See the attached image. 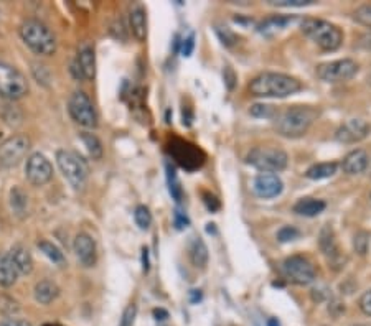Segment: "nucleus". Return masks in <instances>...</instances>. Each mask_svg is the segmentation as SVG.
I'll list each match as a JSON object with an SVG mask.
<instances>
[{
    "mask_svg": "<svg viewBox=\"0 0 371 326\" xmlns=\"http://www.w3.org/2000/svg\"><path fill=\"white\" fill-rule=\"evenodd\" d=\"M325 208H327L325 201L315 200V198H302L294 204V213L298 214V216L314 218V216H318V214H321Z\"/></svg>",
    "mask_w": 371,
    "mask_h": 326,
    "instance_id": "24",
    "label": "nucleus"
},
{
    "mask_svg": "<svg viewBox=\"0 0 371 326\" xmlns=\"http://www.w3.org/2000/svg\"><path fill=\"white\" fill-rule=\"evenodd\" d=\"M38 249H40V251L44 252V254L48 257L53 264H58V265L65 264V256H63V252L59 251V247L55 246L53 242L40 241L38 242Z\"/></svg>",
    "mask_w": 371,
    "mask_h": 326,
    "instance_id": "30",
    "label": "nucleus"
},
{
    "mask_svg": "<svg viewBox=\"0 0 371 326\" xmlns=\"http://www.w3.org/2000/svg\"><path fill=\"white\" fill-rule=\"evenodd\" d=\"M294 19L296 17H269L267 20H264L261 25H259V32L263 33V35H272V33L279 32V30H283L287 27L289 23H292Z\"/></svg>",
    "mask_w": 371,
    "mask_h": 326,
    "instance_id": "27",
    "label": "nucleus"
},
{
    "mask_svg": "<svg viewBox=\"0 0 371 326\" xmlns=\"http://www.w3.org/2000/svg\"><path fill=\"white\" fill-rule=\"evenodd\" d=\"M0 311L6 316H14L20 311L19 303L15 300H12L10 297H0Z\"/></svg>",
    "mask_w": 371,
    "mask_h": 326,
    "instance_id": "38",
    "label": "nucleus"
},
{
    "mask_svg": "<svg viewBox=\"0 0 371 326\" xmlns=\"http://www.w3.org/2000/svg\"><path fill=\"white\" fill-rule=\"evenodd\" d=\"M371 126L363 119H348L336 128L335 140L340 144H356L370 135Z\"/></svg>",
    "mask_w": 371,
    "mask_h": 326,
    "instance_id": "14",
    "label": "nucleus"
},
{
    "mask_svg": "<svg viewBox=\"0 0 371 326\" xmlns=\"http://www.w3.org/2000/svg\"><path fill=\"white\" fill-rule=\"evenodd\" d=\"M223 79H225V84L226 88L229 89V91H233L234 86H236V75H234L233 68L231 66H226L223 70Z\"/></svg>",
    "mask_w": 371,
    "mask_h": 326,
    "instance_id": "44",
    "label": "nucleus"
},
{
    "mask_svg": "<svg viewBox=\"0 0 371 326\" xmlns=\"http://www.w3.org/2000/svg\"><path fill=\"white\" fill-rule=\"evenodd\" d=\"M45 326H59V325H53V323H48V325H45Z\"/></svg>",
    "mask_w": 371,
    "mask_h": 326,
    "instance_id": "54",
    "label": "nucleus"
},
{
    "mask_svg": "<svg viewBox=\"0 0 371 326\" xmlns=\"http://www.w3.org/2000/svg\"><path fill=\"white\" fill-rule=\"evenodd\" d=\"M153 316H155L157 321H165L169 318V311L164 310V308H155V310H153Z\"/></svg>",
    "mask_w": 371,
    "mask_h": 326,
    "instance_id": "49",
    "label": "nucleus"
},
{
    "mask_svg": "<svg viewBox=\"0 0 371 326\" xmlns=\"http://www.w3.org/2000/svg\"><path fill=\"white\" fill-rule=\"evenodd\" d=\"M189 256L191 264L195 265L197 269H204L208 264V247L207 244L203 242L202 238H193V241L190 242V249H189Z\"/></svg>",
    "mask_w": 371,
    "mask_h": 326,
    "instance_id": "25",
    "label": "nucleus"
},
{
    "mask_svg": "<svg viewBox=\"0 0 371 326\" xmlns=\"http://www.w3.org/2000/svg\"><path fill=\"white\" fill-rule=\"evenodd\" d=\"M167 178H169V190L170 195L173 196L175 201H182V188H180V182H178L177 173L172 166L167 165Z\"/></svg>",
    "mask_w": 371,
    "mask_h": 326,
    "instance_id": "35",
    "label": "nucleus"
},
{
    "mask_svg": "<svg viewBox=\"0 0 371 326\" xmlns=\"http://www.w3.org/2000/svg\"><path fill=\"white\" fill-rule=\"evenodd\" d=\"M301 32L323 51H336L343 43V32L336 25L322 19H304Z\"/></svg>",
    "mask_w": 371,
    "mask_h": 326,
    "instance_id": "3",
    "label": "nucleus"
},
{
    "mask_svg": "<svg viewBox=\"0 0 371 326\" xmlns=\"http://www.w3.org/2000/svg\"><path fill=\"white\" fill-rule=\"evenodd\" d=\"M57 163L63 177L70 182L71 186L75 190H83L89 177V166L86 160L79 153L71 152V150H58Z\"/></svg>",
    "mask_w": 371,
    "mask_h": 326,
    "instance_id": "5",
    "label": "nucleus"
},
{
    "mask_svg": "<svg viewBox=\"0 0 371 326\" xmlns=\"http://www.w3.org/2000/svg\"><path fill=\"white\" fill-rule=\"evenodd\" d=\"M352 326H370V325H365V323H353Z\"/></svg>",
    "mask_w": 371,
    "mask_h": 326,
    "instance_id": "52",
    "label": "nucleus"
},
{
    "mask_svg": "<svg viewBox=\"0 0 371 326\" xmlns=\"http://www.w3.org/2000/svg\"><path fill=\"white\" fill-rule=\"evenodd\" d=\"M70 71H71V75H73V78L75 79H78V81H83V73H81V68H79V64L78 61H76V58L73 59V61H71V68H70Z\"/></svg>",
    "mask_w": 371,
    "mask_h": 326,
    "instance_id": "47",
    "label": "nucleus"
},
{
    "mask_svg": "<svg viewBox=\"0 0 371 326\" xmlns=\"http://www.w3.org/2000/svg\"><path fill=\"white\" fill-rule=\"evenodd\" d=\"M318 247H321L322 254L325 256L328 267L335 272L342 270L347 264V257L343 256L342 249H340L339 242H336L335 233L330 226H323L321 234H318Z\"/></svg>",
    "mask_w": 371,
    "mask_h": 326,
    "instance_id": "12",
    "label": "nucleus"
},
{
    "mask_svg": "<svg viewBox=\"0 0 371 326\" xmlns=\"http://www.w3.org/2000/svg\"><path fill=\"white\" fill-rule=\"evenodd\" d=\"M134 220H135V224H137L140 229H142V231L149 229V227H151V224H152L151 209H149L147 206L139 204L137 208H135V211H134Z\"/></svg>",
    "mask_w": 371,
    "mask_h": 326,
    "instance_id": "32",
    "label": "nucleus"
},
{
    "mask_svg": "<svg viewBox=\"0 0 371 326\" xmlns=\"http://www.w3.org/2000/svg\"><path fill=\"white\" fill-rule=\"evenodd\" d=\"M193 48H195V35L191 33V35H189L187 38H183V40L180 41V51L182 55L185 58H189L191 53H193Z\"/></svg>",
    "mask_w": 371,
    "mask_h": 326,
    "instance_id": "42",
    "label": "nucleus"
},
{
    "mask_svg": "<svg viewBox=\"0 0 371 326\" xmlns=\"http://www.w3.org/2000/svg\"><path fill=\"white\" fill-rule=\"evenodd\" d=\"M12 257V262L15 264L17 270H19L20 276H28L33 270V257L30 254L27 247H23L22 244H15L14 247L8 252Z\"/></svg>",
    "mask_w": 371,
    "mask_h": 326,
    "instance_id": "19",
    "label": "nucleus"
},
{
    "mask_svg": "<svg viewBox=\"0 0 371 326\" xmlns=\"http://www.w3.org/2000/svg\"><path fill=\"white\" fill-rule=\"evenodd\" d=\"M312 2L315 0H267V3L274 7H305Z\"/></svg>",
    "mask_w": 371,
    "mask_h": 326,
    "instance_id": "40",
    "label": "nucleus"
},
{
    "mask_svg": "<svg viewBox=\"0 0 371 326\" xmlns=\"http://www.w3.org/2000/svg\"><path fill=\"white\" fill-rule=\"evenodd\" d=\"M280 269H283V276L296 285H310L317 278V269L312 260L301 254L289 256L287 259H284Z\"/></svg>",
    "mask_w": 371,
    "mask_h": 326,
    "instance_id": "8",
    "label": "nucleus"
},
{
    "mask_svg": "<svg viewBox=\"0 0 371 326\" xmlns=\"http://www.w3.org/2000/svg\"><path fill=\"white\" fill-rule=\"evenodd\" d=\"M33 295H35V300L40 305H50L51 302L58 298L59 289L55 282L51 280H40L35 285V290H33Z\"/></svg>",
    "mask_w": 371,
    "mask_h": 326,
    "instance_id": "23",
    "label": "nucleus"
},
{
    "mask_svg": "<svg viewBox=\"0 0 371 326\" xmlns=\"http://www.w3.org/2000/svg\"><path fill=\"white\" fill-rule=\"evenodd\" d=\"M10 206L12 211H14L19 218H25L28 211V196L27 193L20 188H12L10 191Z\"/></svg>",
    "mask_w": 371,
    "mask_h": 326,
    "instance_id": "28",
    "label": "nucleus"
},
{
    "mask_svg": "<svg viewBox=\"0 0 371 326\" xmlns=\"http://www.w3.org/2000/svg\"><path fill=\"white\" fill-rule=\"evenodd\" d=\"M129 25L132 30V35L135 37V40L144 41L147 38V17L144 7H134L129 17Z\"/></svg>",
    "mask_w": 371,
    "mask_h": 326,
    "instance_id": "22",
    "label": "nucleus"
},
{
    "mask_svg": "<svg viewBox=\"0 0 371 326\" xmlns=\"http://www.w3.org/2000/svg\"><path fill=\"white\" fill-rule=\"evenodd\" d=\"M336 170H339V163L335 162H322V163H315V165L310 166V169H307L305 171V177L309 180H325L334 177L336 173Z\"/></svg>",
    "mask_w": 371,
    "mask_h": 326,
    "instance_id": "26",
    "label": "nucleus"
},
{
    "mask_svg": "<svg viewBox=\"0 0 371 326\" xmlns=\"http://www.w3.org/2000/svg\"><path fill=\"white\" fill-rule=\"evenodd\" d=\"M266 325L267 326H280V323H279V321H277V318H267Z\"/></svg>",
    "mask_w": 371,
    "mask_h": 326,
    "instance_id": "51",
    "label": "nucleus"
},
{
    "mask_svg": "<svg viewBox=\"0 0 371 326\" xmlns=\"http://www.w3.org/2000/svg\"><path fill=\"white\" fill-rule=\"evenodd\" d=\"M142 270L144 274H147L151 270V259H149V251L146 247L142 249Z\"/></svg>",
    "mask_w": 371,
    "mask_h": 326,
    "instance_id": "48",
    "label": "nucleus"
},
{
    "mask_svg": "<svg viewBox=\"0 0 371 326\" xmlns=\"http://www.w3.org/2000/svg\"><path fill=\"white\" fill-rule=\"evenodd\" d=\"M202 300V290H190V302L198 303Z\"/></svg>",
    "mask_w": 371,
    "mask_h": 326,
    "instance_id": "50",
    "label": "nucleus"
},
{
    "mask_svg": "<svg viewBox=\"0 0 371 326\" xmlns=\"http://www.w3.org/2000/svg\"><path fill=\"white\" fill-rule=\"evenodd\" d=\"M368 84L371 86V71H370V75H368Z\"/></svg>",
    "mask_w": 371,
    "mask_h": 326,
    "instance_id": "53",
    "label": "nucleus"
},
{
    "mask_svg": "<svg viewBox=\"0 0 371 326\" xmlns=\"http://www.w3.org/2000/svg\"><path fill=\"white\" fill-rule=\"evenodd\" d=\"M203 203H204V206H207L208 211H211V213L218 211V209L221 208L220 200L208 191H203Z\"/></svg>",
    "mask_w": 371,
    "mask_h": 326,
    "instance_id": "41",
    "label": "nucleus"
},
{
    "mask_svg": "<svg viewBox=\"0 0 371 326\" xmlns=\"http://www.w3.org/2000/svg\"><path fill=\"white\" fill-rule=\"evenodd\" d=\"M173 224H175V227H177V229H183V227L189 226V218H187L185 214L180 211V209H175Z\"/></svg>",
    "mask_w": 371,
    "mask_h": 326,
    "instance_id": "45",
    "label": "nucleus"
},
{
    "mask_svg": "<svg viewBox=\"0 0 371 326\" xmlns=\"http://www.w3.org/2000/svg\"><path fill=\"white\" fill-rule=\"evenodd\" d=\"M358 307H360V310L363 311L366 316L371 318V289L366 290L365 294L361 295L360 300H358Z\"/></svg>",
    "mask_w": 371,
    "mask_h": 326,
    "instance_id": "43",
    "label": "nucleus"
},
{
    "mask_svg": "<svg viewBox=\"0 0 371 326\" xmlns=\"http://www.w3.org/2000/svg\"><path fill=\"white\" fill-rule=\"evenodd\" d=\"M75 254L78 257V260L83 267H95L96 260H97V249L95 239L89 234L81 233L75 238L73 242Z\"/></svg>",
    "mask_w": 371,
    "mask_h": 326,
    "instance_id": "16",
    "label": "nucleus"
},
{
    "mask_svg": "<svg viewBox=\"0 0 371 326\" xmlns=\"http://www.w3.org/2000/svg\"><path fill=\"white\" fill-rule=\"evenodd\" d=\"M76 61H78L81 73H83L84 79H95L96 76V57H95V50L91 46L84 45L81 46L78 57H76Z\"/></svg>",
    "mask_w": 371,
    "mask_h": 326,
    "instance_id": "21",
    "label": "nucleus"
},
{
    "mask_svg": "<svg viewBox=\"0 0 371 326\" xmlns=\"http://www.w3.org/2000/svg\"><path fill=\"white\" fill-rule=\"evenodd\" d=\"M246 162L261 173H279L287 169L289 157L280 148L254 147L246 155Z\"/></svg>",
    "mask_w": 371,
    "mask_h": 326,
    "instance_id": "6",
    "label": "nucleus"
},
{
    "mask_svg": "<svg viewBox=\"0 0 371 326\" xmlns=\"http://www.w3.org/2000/svg\"><path fill=\"white\" fill-rule=\"evenodd\" d=\"M25 177L33 186H44L53 178V166L44 153H33L27 158Z\"/></svg>",
    "mask_w": 371,
    "mask_h": 326,
    "instance_id": "13",
    "label": "nucleus"
},
{
    "mask_svg": "<svg viewBox=\"0 0 371 326\" xmlns=\"http://www.w3.org/2000/svg\"><path fill=\"white\" fill-rule=\"evenodd\" d=\"M370 244H371V236L370 233H366V231H358L355 238H353V249H355L356 254L361 257L368 254Z\"/></svg>",
    "mask_w": 371,
    "mask_h": 326,
    "instance_id": "31",
    "label": "nucleus"
},
{
    "mask_svg": "<svg viewBox=\"0 0 371 326\" xmlns=\"http://www.w3.org/2000/svg\"><path fill=\"white\" fill-rule=\"evenodd\" d=\"M284 190L283 180L276 173H259L253 182V191L263 200H271L279 196Z\"/></svg>",
    "mask_w": 371,
    "mask_h": 326,
    "instance_id": "15",
    "label": "nucleus"
},
{
    "mask_svg": "<svg viewBox=\"0 0 371 326\" xmlns=\"http://www.w3.org/2000/svg\"><path fill=\"white\" fill-rule=\"evenodd\" d=\"M0 326H32V325H30L28 321L20 318H7L0 323Z\"/></svg>",
    "mask_w": 371,
    "mask_h": 326,
    "instance_id": "46",
    "label": "nucleus"
},
{
    "mask_svg": "<svg viewBox=\"0 0 371 326\" xmlns=\"http://www.w3.org/2000/svg\"><path fill=\"white\" fill-rule=\"evenodd\" d=\"M81 140H83L84 147L88 148V153L91 155L93 160H101L102 153H104L101 140L97 139L95 134H91V132H83V134H81Z\"/></svg>",
    "mask_w": 371,
    "mask_h": 326,
    "instance_id": "29",
    "label": "nucleus"
},
{
    "mask_svg": "<svg viewBox=\"0 0 371 326\" xmlns=\"http://www.w3.org/2000/svg\"><path fill=\"white\" fill-rule=\"evenodd\" d=\"M256 97H289L302 91V83L291 75L266 71L251 79L247 86Z\"/></svg>",
    "mask_w": 371,
    "mask_h": 326,
    "instance_id": "2",
    "label": "nucleus"
},
{
    "mask_svg": "<svg viewBox=\"0 0 371 326\" xmlns=\"http://www.w3.org/2000/svg\"><path fill=\"white\" fill-rule=\"evenodd\" d=\"M172 153H173V157L177 158V162L187 170L198 169V166L203 163L202 152L190 144L178 142L177 145H173L172 147Z\"/></svg>",
    "mask_w": 371,
    "mask_h": 326,
    "instance_id": "17",
    "label": "nucleus"
},
{
    "mask_svg": "<svg viewBox=\"0 0 371 326\" xmlns=\"http://www.w3.org/2000/svg\"><path fill=\"white\" fill-rule=\"evenodd\" d=\"M30 139L27 135H12L0 144V169H12L27 157Z\"/></svg>",
    "mask_w": 371,
    "mask_h": 326,
    "instance_id": "11",
    "label": "nucleus"
},
{
    "mask_svg": "<svg viewBox=\"0 0 371 326\" xmlns=\"http://www.w3.org/2000/svg\"><path fill=\"white\" fill-rule=\"evenodd\" d=\"M19 270L15 264L12 262V257L8 252H0V287L8 289V287L15 285L17 278H19Z\"/></svg>",
    "mask_w": 371,
    "mask_h": 326,
    "instance_id": "20",
    "label": "nucleus"
},
{
    "mask_svg": "<svg viewBox=\"0 0 371 326\" xmlns=\"http://www.w3.org/2000/svg\"><path fill=\"white\" fill-rule=\"evenodd\" d=\"M318 109L312 106H292L279 113L274 117V128L285 139H301L304 137L312 124L317 121Z\"/></svg>",
    "mask_w": 371,
    "mask_h": 326,
    "instance_id": "1",
    "label": "nucleus"
},
{
    "mask_svg": "<svg viewBox=\"0 0 371 326\" xmlns=\"http://www.w3.org/2000/svg\"><path fill=\"white\" fill-rule=\"evenodd\" d=\"M216 35H218V38L221 40V43H223L225 46H233L238 43V37L236 33L233 32L231 28L228 27H223V25H218V27L215 28Z\"/></svg>",
    "mask_w": 371,
    "mask_h": 326,
    "instance_id": "37",
    "label": "nucleus"
},
{
    "mask_svg": "<svg viewBox=\"0 0 371 326\" xmlns=\"http://www.w3.org/2000/svg\"><path fill=\"white\" fill-rule=\"evenodd\" d=\"M353 19H355L360 25H363V27L371 30V3H363V6L355 8Z\"/></svg>",
    "mask_w": 371,
    "mask_h": 326,
    "instance_id": "34",
    "label": "nucleus"
},
{
    "mask_svg": "<svg viewBox=\"0 0 371 326\" xmlns=\"http://www.w3.org/2000/svg\"><path fill=\"white\" fill-rule=\"evenodd\" d=\"M68 111H70L71 119L76 124H79L84 128H96L97 127V114L91 99L86 93L76 91L71 94L68 101Z\"/></svg>",
    "mask_w": 371,
    "mask_h": 326,
    "instance_id": "10",
    "label": "nucleus"
},
{
    "mask_svg": "<svg viewBox=\"0 0 371 326\" xmlns=\"http://www.w3.org/2000/svg\"><path fill=\"white\" fill-rule=\"evenodd\" d=\"M20 37L25 45L28 46L33 53L40 57H51L57 53V37L53 32L46 27L40 20H27L20 27Z\"/></svg>",
    "mask_w": 371,
    "mask_h": 326,
    "instance_id": "4",
    "label": "nucleus"
},
{
    "mask_svg": "<svg viewBox=\"0 0 371 326\" xmlns=\"http://www.w3.org/2000/svg\"><path fill=\"white\" fill-rule=\"evenodd\" d=\"M28 93V81L15 66L0 61V97L19 101Z\"/></svg>",
    "mask_w": 371,
    "mask_h": 326,
    "instance_id": "9",
    "label": "nucleus"
},
{
    "mask_svg": "<svg viewBox=\"0 0 371 326\" xmlns=\"http://www.w3.org/2000/svg\"><path fill=\"white\" fill-rule=\"evenodd\" d=\"M135 318H137V307H135L134 303H131V305H127L126 308H124L122 318L119 326H134Z\"/></svg>",
    "mask_w": 371,
    "mask_h": 326,
    "instance_id": "39",
    "label": "nucleus"
},
{
    "mask_svg": "<svg viewBox=\"0 0 371 326\" xmlns=\"http://www.w3.org/2000/svg\"><path fill=\"white\" fill-rule=\"evenodd\" d=\"M360 71V64L352 58H343V59H335V61H327L321 63L315 68V75L317 78L323 81V83H345L355 78Z\"/></svg>",
    "mask_w": 371,
    "mask_h": 326,
    "instance_id": "7",
    "label": "nucleus"
},
{
    "mask_svg": "<svg viewBox=\"0 0 371 326\" xmlns=\"http://www.w3.org/2000/svg\"><path fill=\"white\" fill-rule=\"evenodd\" d=\"M249 114L258 119H274L277 114V109L271 104H254V106H251Z\"/></svg>",
    "mask_w": 371,
    "mask_h": 326,
    "instance_id": "33",
    "label": "nucleus"
},
{
    "mask_svg": "<svg viewBox=\"0 0 371 326\" xmlns=\"http://www.w3.org/2000/svg\"><path fill=\"white\" fill-rule=\"evenodd\" d=\"M368 166H370V155L363 148L352 150V152L347 153L342 160V170L347 175H360L368 170Z\"/></svg>",
    "mask_w": 371,
    "mask_h": 326,
    "instance_id": "18",
    "label": "nucleus"
},
{
    "mask_svg": "<svg viewBox=\"0 0 371 326\" xmlns=\"http://www.w3.org/2000/svg\"><path fill=\"white\" fill-rule=\"evenodd\" d=\"M298 238H301V231L294 226H283L277 231V241L283 244L297 241Z\"/></svg>",
    "mask_w": 371,
    "mask_h": 326,
    "instance_id": "36",
    "label": "nucleus"
}]
</instances>
